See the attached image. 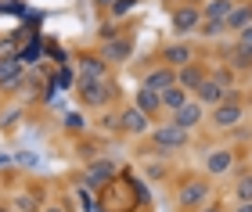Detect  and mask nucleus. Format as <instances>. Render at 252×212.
I'll return each mask as SVG.
<instances>
[{
    "label": "nucleus",
    "mask_w": 252,
    "mask_h": 212,
    "mask_svg": "<svg viewBox=\"0 0 252 212\" xmlns=\"http://www.w3.org/2000/svg\"><path fill=\"white\" fill-rule=\"evenodd\" d=\"M209 198H213V187H209V180H202V176L184 180V184H180V191H177L180 209H191V212H198L202 205H209Z\"/></svg>",
    "instance_id": "nucleus-1"
},
{
    "label": "nucleus",
    "mask_w": 252,
    "mask_h": 212,
    "mask_svg": "<svg viewBox=\"0 0 252 212\" xmlns=\"http://www.w3.org/2000/svg\"><path fill=\"white\" fill-rule=\"evenodd\" d=\"M188 140H191V133L180 130V126H173V122H162V126L152 130L155 151H180V148H188Z\"/></svg>",
    "instance_id": "nucleus-2"
},
{
    "label": "nucleus",
    "mask_w": 252,
    "mask_h": 212,
    "mask_svg": "<svg viewBox=\"0 0 252 212\" xmlns=\"http://www.w3.org/2000/svg\"><path fill=\"white\" fill-rule=\"evenodd\" d=\"M242 119H245V108H242V101H238L234 90H231L223 105H216V108H213V119H209V122H213L216 130H234Z\"/></svg>",
    "instance_id": "nucleus-3"
},
{
    "label": "nucleus",
    "mask_w": 252,
    "mask_h": 212,
    "mask_svg": "<svg viewBox=\"0 0 252 212\" xmlns=\"http://www.w3.org/2000/svg\"><path fill=\"white\" fill-rule=\"evenodd\" d=\"M76 94H79V101L90 105V108H105L112 101V83L108 80H79Z\"/></svg>",
    "instance_id": "nucleus-4"
},
{
    "label": "nucleus",
    "mask_w": 252,
    "mask_h": 212,
    "mask_svg": "<svg viewBox=\"0 0 252 212\" xmlns=\"http://www.w3.org/2000/svg\"><path fill=\"white\" fill-rule=\"evenodd\" d=\"M169 26H173V32H177V36L198 32V26H202V7H194V4L173 7V11H169Z\"/></svg>",
    "instance_id": "nucleus-5"
},
{
    "label": "nucleus",
    "mask_w": 252,
    "mask_h": 212,
    "mask_svg": "<svg viewBox=\"0 0 252 212\" xmlns=\"http://www.w3.org/2000/svg\"><path fill=\"white\" fill-rule=\"evenodd\" d=\"M83 176H87V180H83L87 191H101V187H108L112 180H116V162H112V159H97V162L87 165Z\"/></svg>",
    "instance_id": "nucleus-6"
},
{
    "label": "nucleus",
    "mask_w": 252,
    "mask_h": 212,
    "mask_svg": "<svg viewBox=\"0 0 252 212\" xmlns=\"http://www.w3.org/2000/svg\"><path fill=\"white\" fill-rule=\"evenodd\" d=\"M227 94H231L227 86H220V83L213 80V76H205L202 86H198V90H194L191 97H194V101H198L202 108H216V105H223V101H227Z\"/></svg>",
    "instance_id": "nucleus-7"
},
{
    "label": "nucleus",
    "mask_w": 252,
    "mask_h": 212,
    "mask_svg": "<svg viewBox=\"0 0 252 212\" xmlns=\"http://www.w3.org/2000/svg\"><path fill=\"white\" fill-rule=\"evenodd\" d=\"M158 61L162 65H169V69H184V65H191L194 61V51H191V43H169V47H162L158 51Z\"/></svg>",
    "instance_id": "nucleus-8"
},
{
    "label": "nucleus",
    "mask_w": 252,
    "mask_h": 212,
    "mask_svg": "<svg viewBox=\"0 0 252 212\" xmlns=\"http://www.w3.org/2000/svg\"><path fill=\"white\" fill-rule=\"evenodd\" d=\"M169 122L191 133L194 126H202V122H205V108H202V105H198V101H194V97H191V101H188L184 108H180V111H173V119H169Z\"/></svg>",
    "instance_id": "nucleus-9"
},
{
    "label": "nucleus",
    "mask_w": 252,
    "mask_h": 212,
    "mask_svg": "<svg viewBox=\"0 0 252 212\" xmlns=\"http://www.w3.org/2000/svg\"><path fill=\"white\" fill-rule=\"evenodd\" d=\"M177 83V69H169V65H155L152 72L144 76V90H155V94H162V90H169V86Z\"/></svg>",
    "instance_id": "nucleus-10"
},
{
    "label": "nucleus",
    "mask_w": 252,
    "mask_h": 212,
    "mask_svg": "<svg viewBox=\"0 0 252 212\" xmlns=\"http://www.w3.org/2000/svg\"><path fill=\"white\" fill-rule=\"evenodd\" d=\"M119 130L141 137V133H148L152 126H148V115H144V111L137 108V105H130V108H123V115H119Z\"/></svg>",
    "instance_id": "nucleus-11"
},
{
    "label": "nucleus",
    "mask_w": 252,
    "mask_h": 212,
    "mask_svg": "<svg viewBox=\"0 0 252 212\" xmlns=\"http://www.w3.org/2000/svg\"><path fill=\"white\" fill-rule=\"evenodd\" d=\"M79 80H108V65L101 54H79Z\"/></svg>",
    "instance_id": "nucleus-12"
},
{
    "label": "nucleus",
    "mask_w": 252,
    "mask_h": 212,
    "mask_svg": "<svg viewBox=\"0 0 252 212\" xmlns=\"http://www.w3.org/2000/svg\"><path fill=\"white\" fill-rule=\"evenodd\" d=\"M130 51H133V43L126 40V36H116V40H105L101 43V58H105V65H112V61H126L130 58Z\"/></svg>",
    "instance_id": "nucleus-13"
},
{
    "label": "nucleus",
    "mask_w": 252,
    "mask_h": 212,
    "mask_svg": "<svg viewBox=\"0 0 252 212\" xmlns=\"http://www.w3.org/2000/svg\"><path fill=\"white\" fill-rule=\"evenodd\" d=\"M205 76H209V72H205L198 61H191V65H184V69H177V86H184L188 94H194V90L202 86Z\"/></svg>",
    "instance_id": "nucleus-14"
},
{
    "label": "nucleus",
    "mask_w": 252,
    "mask_h": 212,
    "mask_svg": "<svg viewBox=\"0 0 252 212\" xmlns=\"http://www.w3.org/2000/svg\"><path fill=\"white\" fill-rule=\"evenodd\" d=\"M26 76V65L22 58H11V61H0V90H15Z\"/></svg>",
    "instance_id": "nucleus-15"
},
{
    "label": "nucleus",
    "mask_w": 252,
    "mask_h": 212,
    "mask_svg": "<svg viewBox=\"0 0 252 212\" xmlns=\"http://www.w3.org/2000/svg\"><path fill=\"white\" fill-rule=\"evenodd\" d=\"M223 26H227V32H234V36H238V32H242L245 26H252V0H242V4H234V11L227 15Z\"/></svg>",
    "instance_id": "nucleus-16"
},
{
    "label": "nucleus",
    "mask_w": 252,
    "mask_h": 212,
    "mask_svg": "<svg viewBox=\"0 0 252 212\" xmlns=\"http://www.w3.org/2000/svg\"><path fill=\"white\" fill-rule=\"evenodd\" d=\"M227 65L234 72H252V43H234L227 51Z\"/></svg>",
    "instance_id": "nucleus-17"
},
{
    "label": "nucleus",
    "mask_w": 252,
    "mask_h": 212,
    "mask_svg": "<svg viewBox=\"0 0 252 212\" xmlns=\"http://www.w3.org/2000/svg\"><path fill=\"white\" fill-rule=\"evenodd\" d=\"M231 165H234V155L227 151V148H216V151H209V159H205V169H209V176L231 173Z\"/></svg>",
    "instance_id": "nucleus-18"
},
{
    "label": "nucleus",
    "mask_w": 252,
    "mask_h": 212,
    "mask_svg": "<svg viewBox=\"0 0 252 212\" xmlns=\"http://www.w3.org/2000/svg\"><path fill=\"white\" fill-rule=\"evenodd\" d=\"M133 105L141 108L148 119H155L158 111H162V97H158L155 90H144V86H141V90H137V97H133Z\"/></svg>",
    "instance_id": "nucleus-19"
},
{
    "label": "nucleus",
    "mask_w": 252,
    "mask_h": 212,
    "mask_svg": "<svg viewBox=\"0 0 252 212\" xmlns=\"http://www.w3.org/2000/svg\"><path fill=\"white\" fill-rule=\"evenodd\" d=\"M158 97H162V108H166V111H180V108L191 101V94L184 90V86H177V83L169 86V90H162Z\"/></svg>",
    "instance_id": "nucleus-20"
},
{
    "label": "nucleus",
    "mask_w": 252,
    "mask_h": 212,
    "mask_svg": "<svg viewBox=\"0 0 252 212\" xmlns=\"http://www.w3.org/2000/svg\"><path fill=\"white\" fill-rule=\"evenodd\" d=\"M234 11V0H205L202 4V18H213V22H227V15Z\"/></svg>",
    "instance_id": "nucleus-21"
},
{
    "label": "nucleus",
    "mask_w": 252,
    "mask_h": 212,
    "mask_svg": "<svg viewBox=\"0 0 252 212\" xmlns=\"http://www.w3.org/2000/svg\"><path fill=\"white\" fill-rule=\"evenodd\" d=\"M227 32V26L223 22H213V18H202V26H198V36H205V40H220Z\"/></svg>",
    "instance_id": "nucleus-22"
},
{
    "label": "nucleus",
    "mask_w": 252,
    "mask_h": 212,
    "mask_svg": "<svg viewBox=\"0 0 252 212\" xmlns=\"http://www.w3.org/2000/svg\"><path fill=\"white\" fill-rule=\"evenodd\" d=\"M234 194H238V202H252V173H242V176H238Z\"/></svg>",
    "instance_id": "nucleus-23"
},
{
    "label": "nucleus",
    "mask_w": 252,
    "mask_h": 212,
    "mask_svg": "<svg viewBox=\"0 0 252 212\" xmlns=\"http://www.w3.org/2000/svg\"><path fill=\"white\" fill-rule=\"evenodd\" d=\"M15 209L18 212H40V202L32 194H15Z\"/></svg>",
    "instance_id": "nucleus-24"
},
{
    "label": "nucleus",
    "mask_w": 252,
    "mask_h": 212,
    "mask_svg": "<svg viewBox=\"0 0 252 212\" xmlns=\"http://www.w3.org/2000/svg\"><path fill=\"white\" fill-rule=\"evenodd\" d=\"M133 7H137V0H112V11H108V15H112V18H123L126 11H133Z\"/></svg>",
    "instance_id": "nucleus-25"
},
{
    "label": "nucleus",
    "mask_w": 252,
    "mask_h": 212,
    "mask_svg": "<svg viewBox=\"0 0 252 212\" xmlns=\"http://www.w3.org/2000/svg\"><path fill=\"white\" fill-rule=\"evenodd\" d=\"M65 130H83V115H79V111H68V115H65Z\"/></svg>",
    "instance_id": "nucleus-26"
},
{
    "label": "nucleus",
    "mask_w": 252,
    "mask_h": 212,
    "mask_svg": "<svg viewBox=\"0 0 252 212\" xmlns=\"http://www.w3.org/2000/svg\"><path fill=\"white\" fill-rule=\"evenodd\" d=\"M144 176H148V180H166V165H148Z\"/></svg>",
    "instance_id": "nucleus-27"
},
{
    "label": "nucleus",
    "mask_w": 252,
    "mask_h": 212,
    "mask_svg": "<svg viewBox=\"0 0 252 212\" xmlns=\"http://www.w3.org/2000/svg\"><path fill=\"white\" fill-rule=\"evenodd\" d=\"M238 43H252V26H245L242 32H238Z\"/></svg>",
    "instance_id": "nucleus-28"
},
{
    "label": "nucleus",
    "mask_w": 252,
    "mask_h": 212,
    "mask_svg": "<svg viewBox=\"0 0 252 212\" xmlns=\"http://www.w3.org/2000/svg\"><path fill=\"white\" fill-rule=\"evenodd\" d=\"M198 212H223V205H216V202H209V205H202Z\"/></svg>",
    "instance_id": "nucleus-29"
},
{
    "label": "nucleus",
    "mask_w": 252,
    "mask_h": 212,
    "mask_svg": "<svg viewBox=\"0 0 252 212\" xmlns=\"http://www.w3.org/2000/svg\"><path fill=\"white\" fill-rule=\"evenodd\" d=\"M231 212H252V202H238V205H234Z\"/></svg>",
    "instance_id": "nucleus-30"
},
{
    "label": "nucleus",
    "mask_w": 252,
    "mask_h": 212,
    "mask_svg": "<svg viewBox=\"0 0 252 212\" xmlns=\"http://www.w3.org/2000/svg\"><path fill=\"white\" fill-rule=\"evenodd\" d=\"M40 212H68V209H65V205H43Z\"/></svg>",
    "instance_id": "nucleus-31"
},
{
    "label": "nucleus",
    "mask_w": 252,
    "mask_h": 212,
    "mask_svg": "<svg viewBox=\"0 0 252 212\" xmlns=\"http://www.w3.org/2000/svg\"><path fill=\"white\" fill-rule=\"evenodd\" d=\"M234 4H242V0H234Z\"/></svg>",
    "instance_id": "nucleus-32"
}]
</instances>
